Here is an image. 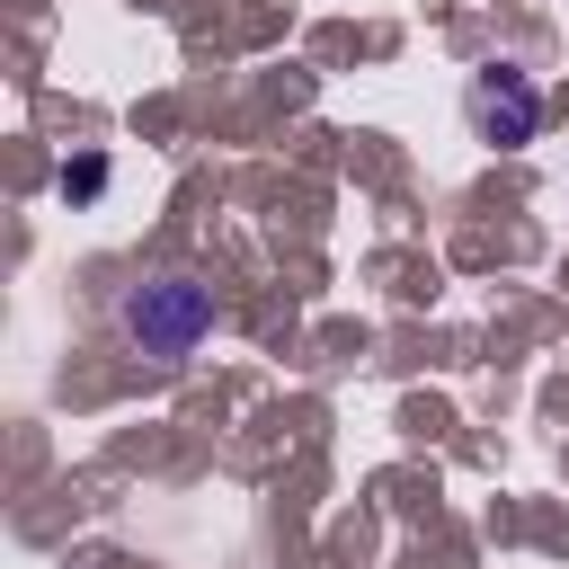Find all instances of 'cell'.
I'll use <instances>...</instances> for the list:
<instances>
[{"label":"cell","mask_w":569,"mask_h":569,"mask_svg":"<svg viewBox=\"0 0 569 569\" xmlns=\"http://www.w3.org/2000/svg\"><path fill=\"white\" fill-rule=\"evenodd\" d=\"M107 187V160H80V169H62V196H98Z\"/></svg>","instance_id":"3"},{"label":"cell","mask_w":569,"mask_h":569,"mask_svg":"<svg viewBox=\"0 0 569 569\" xmlns=\"http://www.w3.org/2000/svg\"><path fill=\"white\" fill-rule=\"evenodd\" d=\"M462 124H471V142H489V151H525V142L542 133V89H533V71H516V62L471 71Z\"/></svg>","instance_id":"2"},{"label":"cell","mask_w":569,"mask_h":569,"mask_svg":"<svg viewBox=\"0 0 569 569\" xmlns=\"http://www.w3.org/2000/svg\"><path fill=\"white\" fill-rule=\"evenodd\" d=\"M116 329H124L133 356L187 365V356L213 338V293H204L196 276H151V284H133V293L116 302Z\"/></svg>","instance_id":"1"}]
</instances>
